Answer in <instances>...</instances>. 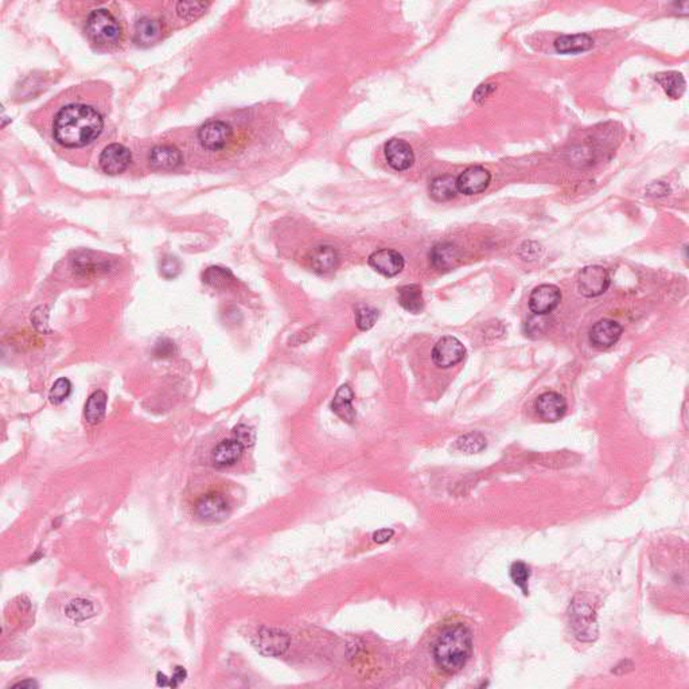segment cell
<instances>
[{"mask_svg": "<svg viewBox=\"0 0 689 689\" xmlns=\"http://www.w3.org/2000/svg\"><path fill=\"white\" fill-rule=\"evenodd\" d=\"M430 261L439 271H449L459 264L461 252L451 242H440L431 249Z\"/></svg>", "mask_w": 689, "mask_h": 689, "instance_id": "obj_17", "label": "cell"}, {"mask_svg": "<svg viewBox=\"0 0 689 689\" xmlns=\"http://www.w3.org/2000/svg\"><path fill=\"white\" fill-rule=\"evenodd\" d=\"M204 281L213 288L223 290L230 287V284L235 281V276L226 268L211 267L204 272Z\"/></svg>", "mask_w": 689, "mask_h": 689, "instance_id": "obj_29", "label": "cell"}, {"mask_svg": "<svg viewBox=\"0 0 689 689\" xmlns=\"http://www.w3.org/2000/svg\"><path fill=\"white\" fill-rule=\"evenodd\" d=\"M105 409H107V394L104 391L93 392L88 397L85 404L84 413L86 422L92 425L99 424L105 416Z\"/></svg>", "mask_w": 689, "mask_h": 689, "instance_id": "obj_25", "label": "cell"}, {"mask_svg": "<svg viewBox=\"0 0 689 689\" xmlns=\"http://www.w3.org/2000/svg\"><path fill=\"white\" fill-rule=\"evenodd\" d=\"M486 447V437L479 432H470L457 440V449L466 454H477Z\"/></svg>", "mask_w": 689, "mask_h": 689, "instance_id": "obj_31", "label": "cell"}, {"mask_svg": "<svg viewBox=\"0 0 689 689\" xmlns=\"http://www.w3.org/2000/svg\"><path fill=\"white\" fill-rule=\"evenodd\" d=\"M160 34L162 28L158 20L151 18H143L136 25L135 40L141 46H150L160 38Z\"/></svg>", "mask_w": 689, "mask_h": 689, "instance_id": "obj_26", "label": "cell"}, {"mask_svg": "<svg viewBox=\"0 0 689 689\" xmlns=\"http://www.w3.org/2000/svg\"><path fill=\"white\" fill-rule=\"evenodd\" d=\"M582 613H577V610H574L572 613V618H574V626L575 628H579L580 630H577V637L579 640H586V637H589L587 640H592V634L594 632V628H595V622H594V613L591 611L590 607L586 610V605L579 606Z\"/></svg>", "mask_w": 689, "mask_h": 689, "instance_id": "obj_28", "label": "cell"}, {"mask_svg": "<svg viewBox=\"0 0 689 689\" xmlns=\"http://www.w3.org/2000/svg\"><path fill=\"white\" fill-rule=\"evenodd\" d=\"M186 676H187V672L183 669L182 666H177L174 671V675L170 678V687H172V688L178 687L181 683L186 680Z\"/></svg>", "mask_w": 689, "mask_h": 689, "instance_id": "obj_39", "label": "cell"}, {"mask_svg": "<svg viewBox=\"0 0 689 689\" xmlns=\"http://www.w3.org/2000/svg\"><path fill=\"white\" fill-rule=\"evenodd\" d=\"M397 300L400 306L412 314H419L424 309V299L420 285L408 284L397 290Z\"/></svg>", "mask_w": 689, "mask_h": 689, "instance_id": "obj_22", "label": "cell"}, {"mask_svg": "<svg viewBox=\"0 0 689 689\" xmlns=\"http://www.w3.org/2000/svg\"><path fill=\"white\" fill-rule=\"evenodd\" d=\"M310 266L317 273H329L339 264V254L331 245H321L311 251L309 256Z\"/></svg>", "mask_w": 689, "mask_h": 689, "instance_id": "obj_18", "label": "cell"}, {"mask_svg": "<svg viewBox=\"0 0 689 689\" xmlns=\"http://www.w3.org/2000/svg\"><path fill=\"white\" fill-rule=\"evenodd\" d=\"M198 139L206 150L220 151L233 139V131L229 124L221 120H211L199 128Z\"/></svg>", "mask_w": 689, "mask_h": 689, "instance_id": "obj_6", "label": "cell"}, {"mask_svg": "<svg viewBox=\"0 0 689 689\" xmlns=\"http://www.w3.org/2000/svg\"><path fill=\"white\" fill-rule=\"evenodd\" d=\"M379 319V311L369 306H361L355 311V324L360 330L366 331L372 329Z\"/></svg>", "mask_w": 689, "mask_h": 689, "instance_id": "obj_33", "label": "cell"}, {"mask_svg": "<svg viewBox=\"0 0 689 689\" xmlns=\"http://www.w3.org/2000/svg\"><path fill=\"white\" fill-rule=\"evenodd\" d=\"M656 81L661 85L665 93L672 99H680L687 88L685 78L678 71H664L656 76Z\"/></svg>", "mask_w": 689, "mask_h": 689, "instance_id": "obj_24", "label": "cell"}, {"mask_svg": "<svg viewBox=\"0 0 689 689\" xmlns=\"http://www.w3.org/2000/svg\"><path fill=\"white\" fill-rule=\"evenodd\" d=\"M622 331V326L618 322L613 319H601L591 329V345L595 349L606 351L618 342Z\"/></svg>", "mask_w": 689, "mask_h": 689, "instance_id": "obj_14", "label": "cell"}, {"mask_svg": "<svg viewBox=\"0 0 689 689\" xmlns=\"http://www.w3.org/2000/svg\"><path fill=\"white\" fill-rule=\"evenodd\" d=\"M156 680H158L159 687H170V678H167L163 673H158Z\"/></svg>", "mask_w": 689, "mask_h": 689, "instance_id": "obj_44", "label": "cell"}, {"mask_svg": "<svg viewBox=\"0 0 689 689\" xmlns=\"http://www.w3.org/2000/svg\"><path fill=\"white\" fill-rule=\"evenodd\" d=\"M254 645L261 654L278 657L284 654L290 647V637L279 629L263 628L254 635Z\"/></svg>", "mask_w": 689, "mask_h": 689, "instance_id": "obj_7", "label": "cell"}, {"mask_svg": "<svg viewBox=\"0 0 689 689\" xmlns=\"http://www.w3.org/2000/svg\"><path fill=\"white\" fill-rule=\"evenodd\" d=\"M150 163L156 170L175 169L182 163V155L174 146H156L150 153Z\"/></svg>", "mask_w": 689, "mask_h": 689, "instance_id": "obj_19", "label": "cell"}, {"mask_svg": "<svg viewBox=\"0 0 689 689\" xmlns=\"http://www.w3.org/2000/svg\"><path fill=\"white\" fill-rule=\"evenodd\" d=\"M562 302V293L553 284H541L536 287L529 296V309L535 315H548Z\"/></svg>", "mask_w": 689, "mask_h": 689, "instance_id": "obj_10", "label": "cell"}, {"mask_svg": "<svg viewBox=\"0 0 689 689\" xmlns=\"http://www.w3.org/2000/svg\"><path fill=\"white\" fill-rule=\"evenodd\" d=\"M196 513L201 520L220 522L228 519L230 507L225 497L220 493H208L198 500Z\"/></svg>", "mask_w": 689, "mask_h": 689, "instance_id": "obj_8", "label": "cell"}, {"mask_svg": "<svg viewBox=\"0 0 689 689\" xmlns=\"http://www.w3.org/2000/svg\"><path fill=\"white\" fill-rule=\"evenodd\" d=\"M354 394L349 385H342L334 396L331 408L343 422L352 423L355 419V411L353 408Z\"/></svg>", "mask_w": 689, "mask_h": 689, "instance_id": "obj_21", "label": "cell"}, {"mask_svg": "<svg viewBox=\"0 0 689 689\" xmlns=\"http://www.w3.org/2000/svg\"><path fill=\"white\" fill-rule=\"evenodd\" d=\"M167 271H172L174 276H177V275H178V272H179V263L177 261V259H175V257H169V259H166V260H165V263H163V266H162V272H163V275H166V273H167Z\"/></svg>", "mask_w": 689, "mask_h": 689, "instance_id": "obj_41", "label": "cell"}, {"mask_svg": "<svg viewBox=\"0 0 689 689\" xmlns=\"http://www.w3.org/2000/svg\"><path fill=\"white\" fill-rule=\"evenodd\" d=\"M244 450H245V447L240 443L237 439H235V437L225 439L214 447V450L211 452V462L216 467H220V469L233 466L241 459Z\"/></svg>", "mask_w": 689, "mask_h": 689, "instance_id": "obj_16", "label": "cell"}, {"mask_svg": "<svg viewBox=\"0 0 689 689\" xmlns=\"http://www.w3.org/2000/svg\"><path fill=\"white\" fill-rule=\"evenodd\" d=\"M65 614L74 622H84L86 619L92 618L96 614V610L90 601L77 598L71 601L65 607Z\"/></svg>", "mask_w": 689, "mask_h": 689, "instance_id": "obj_27", "label": "cell"}, {"mask_svg": "<svg viewBox=\"0 0 689 689\" xmlns=\"http://www.w3.org/2000/svg\"><path fill=\"white\" fill-rule=\"evenodd\" d=\"M535 408L544 422H558L567 412V401L560 394L546 392L537 397Z\"/></svg>", "mask_w": 689, "mask_h": 689, "instance_id": "obj_15", "label": "cell"}, {"mask_svg": "<svg viewBox=\"0 0 689 689\" xmlns=\"http://www.w3.org/2000/svg\"><path fill=\"white\" fill-rule=\"evenodd\" d=\"M74 269L83 275H90V273H99L102 271H107L108 266L104 260L90 257L89 254H78L77 257L73 259Z\"/></svg>", "mask_w": 689, "mask_h": 689, "instance_id": "obj_30", "label": "cell"}, {"mask_svg": "<svg viewBox=\"0 0 689 689\" xmlns=\"http://www.w3.org/2000/svg\"><path fill=\"white\" fill-rule=\"evenodd\" d=\"M531 577V568L522 562H516L510 567V577L516 586H519L524 594H528V580Z\"/></svg>", "mask_w": 689, "mask_h": 689, "instance_id": "obj_34", "label": "cell"}, {"mask_svg": "<svg viewBox=\"0 0 689 689\" xmlns=\"http://www.w3.org/2000/svg\"><path fill=\"white\" fill-rule=\"evenodd\" d=\"M104 129L101 113L84 102L64 105L53 119V136L64 148H84L96 141Z\"/></svg>", "mask_w": 689, "mask_h": 689, "instance_id": "obj_1", "label": "cell"}, {"mask_svg": "<svg viewBox=\"0 0 689 689\" xmlns=\"http://www.w3.org/2000/svg\"><path fill=\"white\" fill-rule=\"evenodd\" d=\"M71 394V382L65 379V377H61L53 384V387L50 388V392H49V399L53 404H61L64 403Z\"/></svg>", "mask_w": 689, "mask_h": 689, "instance_id": "obj_35", "label": "cell"}, {"mask_svg": "<svg viewBox=\"0 0 689 689\" xmlns=\"http://www.w3.org/2000/svg\"><path fill=\"white\" fill-rule=\"evenodd\" d=\"M553 45L555 50L560 54H574L592 49L594 40L589 34H572L559 37Z\"/></svg>", "mask_w": 689, "mask_h": 689, "instance_id": "obj_20", "label": "cell"}, {"mask_svg": "<svg viewBox=\"0 0 689 689\" xmlns=\"http://www.w3.org/2000/svg\"><path fill=\"white\" fill-rule=\"evenodd\" d=\"M457 178L452 175H440L436 177L430 186V194L437 202H446L458 194Z\"/></svg>", "mask_w": 689, "mask_h": 689, "instance_id": "obj_23", "label": "cell"}, {"mask_svg": "<svg viewBox=\"0 0 689 689\" xmlns=\"http://www.w3.org/2000/svg\"><path fill=\"white\" fill-rule=\"evenodd\" d=\"M233 437L237 439L245 449H248V447L254 446L256 435H254V431L251 427H248L245 424H239L233 431Z\"/></svg>", "mask_w": 689, "mask_h": 689, "instance_id": "obj_37", "label": "cell"}, {"mask_svg": "<svg viewBox=\"0 0 689 689\" xmlns=\"http://www.w3.org/2000/svg\"><path fill=\"white\" fill-rule=\"evenodd\" d=\"M38 684L34 681V680H26V681H20L18 684H15L14 688H37Z\"/></svg>", "mask_w": 689, "mask_h": 689, "instance_id": "obj_43", "label": "cell"}, {"mask_svg": "<svg viewBox=\"0 0 689 689\" xmlns=\"http://www.w3.org/2000/svg\"><path fill=\"white\" fill-rule=\"evenodd\" d=\"M154 353L156 357L169 358V357H172L177 354V346L172 341H170L167 338H162L156 342Z\"/></svg>", "mask_w": 689, "mask_h": 689, "instance_id": "obj_38", "label": "cell"}, {"mask_svg": "<svg viewBox=\"0 0 689 689\" xmlns=\"http://www.w3.org/2000/svg\"><path fill=\"white\" fill-rule=\"evenodd\" d=\"M384 153L388 165L396 171L409 170L415 163V153L412 147L403 139H391L385 143Z\"/></svg>", "mask_w": 689, "mask_h": 689, "instance_id": "obj_13", "label": "cell"}, {"mask_svg": "<svg viewBox=\"0 0 689 689\" xmlns=\"http://www.w3.org/2000/svg\"><path fill=\"white\" fill-rule=\"evenodd\" d=\"M473 652L471 632L464 625L446 628L434 645V660L446 673H458L464 669Z\"/></svg>", "mask_w": 689, "mask_h": 689, "instance_id": "obj_2", "label": "cell"}, {"mask_svg": "<svg viewBox=\"0 0 689 689\" xmlns=\"http://www.w3.org/2000/svg\"><path fill=\"white\" fill-rule=\"evenodd\" d=\"M31 322L40 333H52L49 327V312L46 307H38L31 315Z\"/></svg>", "mask_w": 689, "mask_h": 689, "instance_id": "obj_36", "label": "cell"}, {"mask_svg": "<svg viewBox=\"0 0 689 689\" xmlns=\"http://www.w3.org/2000/svg\"><path fill=\"white\" fill-rule=\"evenodd\" d=\"M610 273L601 266L583 268L577 278L579 293L586 298H596L605 294L610 287Z\"/></svg>", "mask_w": 689, "mask_h": 689, "instance_id": "obj_4", "label": "cell"}, {"mask_svg": "<svg viewBox=\"0 0 689 689\" xmlns=\"http://www.w3.org/2000/svg\"><path fill=\"white\" fill-rule=\"evenodd\" d=\"M492 182V172L482 166H471L457 178L458 192L464 196H476L485 192Z\"/></svg>", "mask_w": 689, "mask_h": 689, "instance_id": "obj_9", "label": "cell"}, {"mask_svg": "<svg viewBox=\"0 0 689 689\" xmlns=\"http://www.w3.org/2000/svg\"><path fill=\"white\" fill-rule=\"evenodd\" d=\"M85 31L89 41L100 50H113L123 42L122 25L107 8H98L88 15Z\"/></svg>", "mask_w": 689, "mask_h": 689, "instance_id": "obj_3", "label": "cell"}, {"mask_svg": "<svg viewBox=\"0 0 689 689\" xmlns=\"http://www.w3.org/2000/svg\"><path fill=\"white\" fill-rule=\"evenodd\" d=\"M494 90H495V86L494 85H481L478 89L476 90V93H474V100L479 101V99H488Z\"/></svg>", "mask_w": 689, "mask_h": 689, "instance_id": "obj_40", "label": "cell"}, {"mask_svg": "<svg viewBox=\"0 0 689 689\" xmlns=\"http://www.w3.org/2000/svg\"><path fill=\"white\" fill-rule=\"evenodd\" d=\"M369 266L385 278L399 275L406 266L404 257L394 249L382 248L369 256Z\"/></svg>", "mask_w": 689, "mask_h": 689, "instance_id": "obj_12", "label": "cell"}, {"mask_svg": "<svg viewBox=\"0 0 689 689\" xmlns=\"http://www.w3.org/2000/svg\"><path fill=\"white\" fill-rule=\"evenodd\" d=\"M394 535V532L392 531V529H387V528H385V529H380V531H377V532L373 535V540H375L376 543H379V544H384V543L389 541Z\"/></svg>", "mask_w": 689, "mask_h": 689, "instance_id": "obj_42", "label": "cell"}, {"mask_svg": "<svg viewBox=\"0 0 689 689\" xmlns=\"http://www.w3.org/2000/svg\"><path fill=\"white\" fill-rule=\"evenodd\" d=\"M209 7V3H198V1H179L177 3V14L179 15L184 20H196L201 15L205 13V10Z\"/></svg>", "mask_w": 689, "mask_h": 689, "instance_id": "obj_32", "label": "cell"}, {"mask_svg": "<svg viewBox=\"0 0 689 689\" xmlns=\"http://www.w3.org/2000/svg\"><path fill=\"white\" fill-rule=\"evenodd\" d=\"M466 348L458 338L452 336L439 339L432 351V361L442 369H449L464 361Z\"/></svg>", "mask_w": 689, "mask_h": 689, "instance_id": "obj_5", "label": "cell"}, {"mask_svg": "<svg viewBox=\"0 0 689 689\" xmlns=\"http://www.w3.org/2000/svg\"><path fill=\"white\" fill-rule=\"evenodd\" d=\"M131 159L132 156L127 147L119 143H112L102 150L99 158V165L104 172L116 175L128 169Z\"/></svg>", "mask_w": 689, "mask_h": 689, "instance_id": "obj_11", "label": "cell"}]
</instances>
